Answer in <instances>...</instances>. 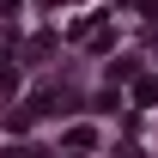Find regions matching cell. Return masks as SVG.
I'll return each instance as SVG.
<instances>
[{
    "label": "cell",
    "mask_w": 158,
    "mask_h": 158,
    "mask_svg": "<svg viewBox=\"0 0 158 158\" xmlns=\"http://www.w3.org/2000/svg\"><path fill=\"white\" fill-rule=\"evenodd\" d=\"M67 146H73V152H91V146H98V128H67Z\"/></svg>",
    "instance_id": "6da1fadb"
},
{
    "label": "cell",
    "mask_w": 158,
    "mask_h": 158,
    "mask_svg": "<svg viewBox=\"0 0 158 158\" xmlns=\"http://www.w3.org/2000/svg\"><path fill=\"white\" fill-rule=\"evenodd\" d=\"M134 103H158V79H140V85H134Z\"/></svg>",
    "instance_id": "7a4b0ae2"
},
{
    "label": "cell",
    "mask_w": 158,
    "mask_h": 158,
    "mask_svg": "<svg viewBox=\"0 0 158 158\" xmlns=\"http://www.w3.org/2000/svg\"><path fill=\"white\" fill-rule=\"evenodd\" d=\"M6 158H49V152H37V146H6Z\"/></svg>",
    "instance_id": "3957f363"
},
{
    "label": "cell",
    "mask_w": 158,
    "mask_h": 158,
    "mask_svg": "<svg viewBox=\"0 0 158 158\" xmlns=\"http://www.w3.org/2000/svg\"><path fill=\"white\" fill-rule=\"evenodd\" d=\"M19 85V67H0V91H12Z\"/></svg>",
    "instance_id": "277c9868"
},
{
    "label": "cell",
    "mask_w": 158,
    "mask_h": 158,
    "mask_svg": "<svg viewBox=\"0 0 158 158\" xmlns=\"http://www.w3.org/2000/svg\"><path fill=\"white\" fill-rule=\"evenodd\" d=\"M122 158H140V146H122Z\"/></svg>",
    "instance_id": "5b68a950"
}]
</instances>
